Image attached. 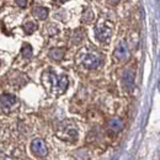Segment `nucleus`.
<instances>
[{"instance_id":"obj_2","label":"nucleus","mask_w":160,"mask_h":160,"mask_svg":"<svg viewBox=\"0 0 160 160\" xmlns=\"http://www.w3.org/2000/svg\"><path fill=\"white\" fill-rule=\"evenodd\" d=\"M101 63H102L101 57L98 56V54H95V53H89V54H86V56L84 57V59H82V65H84L86 69H90V70L99 68L101 65Z\"/></svg>"},{"instance_id":"obj_3","label":"nucleus","mask_w":160,"mask_h":160,"mask_svg":"<svg viewBox=\"0 0 160 160\" xmlns=\"http://www.w3.org/2000/svg\"><path fill=\"white\" fill-rule=\"evenodd\" d=\"M31 149H32L33 154L38 155V157H41V158H44V157L47 155V153H48L46 142H44L43 139H40V138H37V139H35L33 142H32V144H31Z\"/></svg>"},{"instance_id":"obj_11","label":"nucleus","mask_w":160,"mask_h":160,"mask_svg":"<svg viewBox=\"0 0 160 160\" xmlns=\"http://www.w3.org/2000/svg\"><path fill=\"white\" fill-rule=\"evenodd\" d=\"M64 53H65V51L63 48H53L49 52V57L53 60H60L64 57Z\"/></svg>"},{"instance_id":"obj_15","label":"nucleus","mask_w":160,"mask_h":160,"mask_svg":"<svg viewBox=\"0 0 160 160\" xmlns=\"http://www.w3.org/2000/svg\"><path fill=\"white\" fill-rule=\"evenodd\" d=\"M16 4L20 6V8H25L27 5V0H16Z\"/></svg>"},{"instance_id":"obj_16","label":"nucleus","mask_w":160,"mask_h":160,"mask_svg":"<svg viewBox=\"0 0 160 160\" xmlns=\"http://www.w3.org/2000/svg\"><path fill=\"white\" fill-rule=\"evenodd\" d=\"M108 2H111V4H117V2H120L121 0H107Z\"/></svg>"},{"instance_id":"obj_14","label":"nucleus","mask_w":160,"mask_h":160,"mask_svg":"<svg viewBox=\"0 0 160 160\" xmlns=\"http://www.w3.org/2000/svg\"><path fill=\"white\" fill-rule=\"evenodd\" d=\"M91 20H92V11H91V10H86V11L82 14L81 21H82V22H90Z\"/></svg>"},{"instance_id":"obj_17","label":"nucleus","mask_w":160,"mask_h":160,"mask_svg":"<svg viewBox=\"0 0 160 160\" xmlns=\"http://www.w3.org/2000/svg\"><path fill=\"white\" fill-rule=\"evenodd\" d=\"M57 1L60 2V4H64V2H65V1H68V0H57Z\"/></svg>"},{"instance_id":"obj_5","label":"nucleus","mask_w":160,"mask_h":160,"mask_svg":"<svg viewBox=\"0 0 160 160\" xmlns=\"http://www.w3.org/2000/svg\"><path fill=\"white\" fill-rule=\"evenodd\" d=\"M111 35H112L111 27L100 26V27H96L95 28V37L100 41V42H107V41L111 38Z\"/></svg>"},{"instance_id":"obj_12","label":"nucleus","mask_w":160,"mask_h":160,"mask_svg":"<svg viewBox=\"0 0 160 160\" xmlns=\"http://www.w3.org/2000/svg\"><path fill=\"white\" fill-rule=\"evenodd\" d=\"M22 28H23V31H25L27 35H32V33L37 30V25H36L35 22H32V21H28V22H26V23L22 26Z\"/></svg>"},{"instance_id":"obj_18","label":"nucleus","mask_w":160,"mask_h":160,"mask_svg":"<svg viewBox=\"0 0 160 160\" xmlns=\"http://www.w3.org/2000/svg\"><path fill=\"white\" fill-rule=\"evenodd\" d=\"M0 64H1V62H0Z\"/></svg>"},{"instance_id":"obj_1","label":"nucleus","mask_w":160,"mask_h":160,"mask_svg":"<svg viewBox=\"0 0 160 160\" xmlns=\"http://www.w3.org/2000/svg\"><path fill=\"white\" fill-rule=\"evenodd\" d=\"M58 137L67 142H75L78 139V129L74 124H63L58 129Z\"/></svg>"},{"instance_id":"obj_13","label":"nucleus","mask_w":160,"mask_h":160,"mask_svg":"<svg viewBox=\"0 0 160 160\" xmlns=\"http://www.w3.org/2000/svg\"><path fill=\"white\" fill-rule=\"evenodd\" d=\"M21 54L23 56V58L30 59L32 57V47L28 43H23V46L21 48Z\"/></svg>"},{"instance_id":"obj_6","label":"nucleus","mask_w":160,"mask_h":160,"mask_svg":"<svg viewBox=\"0 0 160 160\" xmlns=\"http://www.w3.org/2000/svg\"><path fill=\"white\" fill-rule=\"evenodd\" d=\"M115 57L118 60H127L129 57V51H128V47L124 42H121L120 44L117 46V48L115 49Z\"/></svg>"},{"instance_id":"obj_4","label":"nucleus","mask_w":160,"mask_h":160,"mask_svg":"<svg viewBox=\"0 0 160 160\" xmlns=\"http://www.w3.org/2000/svg\"><path fill=\"white\" fill-rule=\"evenodd\" d=\"M18 103V98L11 94H2L0 96V105L4 110H10Z\"/></svg>"},{"instance_id":"obj_8","label":"nucleus","mask_w":160,"mask_h":160,"mask_svg":"<svg viewBox=\"0 0 160 160\" xmlns=\"http://www.w3.org/2000/svg\"><path fill=\"white\" fill-rule=\"evenodd\" d=\"M108 128H110L111 132L118 133L120 131H122V128H123V121L121 120V118H117V117L110 120V122H108Z\"/></svg>"},{"instance_id":"obj_10","label":"nucleus","mask_w":160,"mask_h":160,"mask_svg":"<svg viewBox=\"0 0 160 160\" xmlns=\"http://www.w3.org/2000/svg\"><path fill=\"white\" fill-rule=\"evenodd\" d=\"M68 84H69V81H68V78H67V75H62L60 78H58V82H57V90H58V92H64L65 90H67V88H68Z\"/></svg>"},{"instance_id":"obj_7","label":"nucleus","mask_w":160,"mask_h":160,"mask_svg":"<svg viewBox=\"0 0 160 160\" xmlns=\"http://www.w3.org/2000/svg\"><path fill=\"white\" fill-rule=\"evenodd\" d=\"M123 82H124V86L128 89V90H132L134 88V72L132 69H127L124 72V75H123Z\"/></svg>"},{"instance_id":"obj_9","label":"nucleus","mask_w":160,"mask_h":160,"mask_svg":"<svg viewBox=\"0 0 160 160\" xmlns=\"http://www.w3.org/2000/svg\"><path fill=\"white\" fill-rule=\"evenodd\" d=\"M32 12H33V16H36L37 19H40V20H46V19L48 18L49 10H48L47 8H43V6H36V8L32 10Z\"/></svg>"}]
</instances>
